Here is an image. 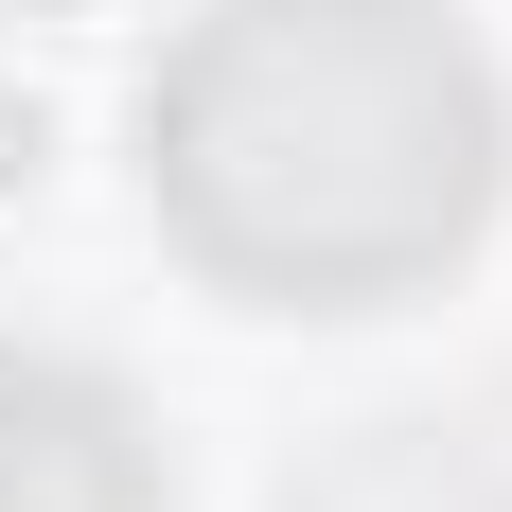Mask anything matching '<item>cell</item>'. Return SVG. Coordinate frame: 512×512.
<instances>
[{
  "mask_svg": "<svg viewBox=\"0 0 512 512\" xmlns=\"http://www.w3.org/2000/svg\"><path fill=\"white\" fill-rule=\"evenodd\" d=\"M0 512H159V442L106 371L0 354Z\"/></svg>",
  "mask_w": 512,
  "mask_h": 512,
  "instance_id": "cell-2",
  "label": "cell"
},
{
  "mask_svg": "<svg viewBox=\"0 0 512 512\" xmlns=\"http://www.w3.org/2000/svg\"><path fill=\"white\" fill-rule=\"evenodd\" d=\"M512 106L442 0H212L142 71L159 230L301 318H371L495 230Z\"/></svg>",
  "mask_w": 512,
  "mask_h": 512,
  "instance_id": "cell-1",
  "label": "cell"
}]
</instances>
